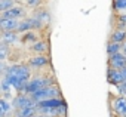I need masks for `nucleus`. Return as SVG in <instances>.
Here are the masks:
<instances>
[{"mask_svg": "<svg viewBox=\"0 0 126 117\" xmlns=\"http://www.w3.org/2000/svg\"><path fill=\"white\" fill-rule=\"evenodd\" d=\"M33 71L31 68L27 65V64H22V62H15V64H11L6 67V71L3 74V77H8V79H16V80H21L24 83H28L31 79H33Z\"/></svg>", "mask_w": 126, "mask_h": 117, "instance_id": "f257e3e1", "label": "nucleus"}, {"mask_svg": "<svg viewBox=\"0 0 126 117\" xmlns=\"http://www.w3.org/2000/svg\"><path fill=\"white\" fill-rule=\"evenodd\" d=\"M56 82H55V77H52V76H45V74H36V76H33V79L27 83V86H25V90H24V93H27V95H34L36 92H39V90H42V89H45V88H47V86H52V85H55Z\"/></svg>", "mask_w": 126, "mask_h": 117, "instance_id": "f03ea898", "label": "nucleus"}, {"mask_svg": "<svg viewBox=\"0 0 126 117\" xmlns=\"http://www.w3.org/2000/svg\"><path fill=\"white\" fill-rule=\"evenodd\" d=\"M53 98H62V92H61V88L55 83L52 86H47L39 92H36L34 95H31V99L39 104L42 101H46V99H53Z\"/></svg>", "mask_w": 126, "mask_h": 117, "instance_id": "7ed1b4c3", "label": "nucleus"}, {"mask_svg": "<svg viewBox=\"0 0 126 117\" xmlns=\"http://www.w3.org/2000/svg\"><path fill=\"white\" fill-rule=\"evenodd\" d=\"M27 65L31 71H42L43 68L50 65V56L49 55H34L27 59Z\"/></svg>", "mask_w": 126, "mask_h": 117, "instance_id": "20e7f679", "label": "nucleus"}, {"mask_svg": "<svg viewBox=\"0 0 126 117\" xmlns=\"http://www.w3.org/2000/svg\"><path fill=\"white\" fill-rule=\"evenodd\" d=\"M11 104H12V108H14L15 111H18V110H24V108L33 107V105H37V104L31 99V96L27 95V93H16V95L12 98Z\"/></svg>", "mask_w": 126, "mask_h": 117, "instance_id": "39448f33", "label": "nucleus"}, {"mask_svg": "<svg viewBox=\"0 0 126 117\" xmlns=\"http://www.w3.org/2000/svg\"><path fill=\"white\" fill-rule=\"evenodd\" d=\"M0 16L6 18V19H24V18H27V9L22 5V2H18L12 9H9L8 12L2 14Z\"/></svg>", "mask_w": 126, "mask_h": 117, "instance_id": "423d86ee", "label": "nucleus"}, {"mask_svg": "<svg viewBox=\"0 0 126 117\" xmlns=\"http://www.w3.org/2000/svg\"><path fill=\"white\" fill-rule=\"evenodd\" d=\"M108 67L119 70V71L125 70L126 68V55H123L120 52V53H116L113 56H108Z\"/></svg>", "mask_w": 126, "mask_h": 117, "instance_id": "0eeeda50", "label": "nucleus"}, {"mask_svg": "<svg viewBox=\"0 0 126 117\" xmlns=\"http://www.w3.org/2000/svg\"><path fill=\"white\" fill-rule=\"evenodd\" d=\"M111 108L117 116L125 117L126 116V96L119 95V96L111 98Z\"/></svg>", "mask_w": 126, "mask_h": 117, "instance_id": "6e6552de", "label": "nucleus"}, {"mask_svg": "<svg viewBox=\"0 0 126 117\" xmlns=\"http://www.w3.org/2000/svg\"><path fill=\"white\" fill-rule=\"evenodd\" d=\"M19 42H21V37L15 31H5V33L0 34V43H3V44H6L9 47L16 46Z\"/></svg>", "mask_w": 126, "mask_h": 117, "instance_id": "1a4fd4ad", "label": "nucleus"}, {"mask_svg": "<svg viewBox=\"0 0 126 117\" xmlns=\"http://www.w3.org/2000/svg\"><path fill=\"white\" fill-rule=\"evenodd\" d=\"M62 105H67V101L64 98H53V99H46L37 104L39 110H50V108H58Z\"/></svg>", "mask_w": 126, "mask_h": 117, "instance_id": "9d476101", "label": "nucleus"}, {"mask_svg": "<svg viewBox=\"0 0 126 117\" xmlns=\"http://www.w3.org/2000/svg\"><path fill=\"white\" fill-rule=\"evenodd\" d=\"M28 49L31 52H34L36 55H47L50 47H49V42L47 40H37L31 46H28Z\"/></svg>", "mask_w": 126, "mask_h": 117, "instance_id": "9b49d317", "label": "nucleus"}, {"mask_svg": "<svg viewBox=\"0 0 126 117\" xmlns=\"http://www.w3.org/2000/svg\"><path fill=\"white\" fill-rule=\"evenodd\" d=\"M107 80L113 86H119V85H122L125 82L123 80V76H122V71L114 70V68H110V67L107 68Z\"/></svg>", "mask_w": 126, "mask_h": 117, "instance_id": "f8f14e48", "label": "nucleus"}, {"mask_svg": "<svg viewBox=\"0 0 126 117\" xmlns=\"http://www.w3.org/2000/svg\"><path fill=\"white\" fill-rule=\"evenodd\" d=\"M19 24V19H6L0 16V31L5 33V31H16Z\"/></svg>", "mask_w": 126, "mask_h": 117, "instance_id": "ddd939ff", "label": "nucleus"}, {"mask_svg": "<svg viewBox=\"0 0 126 117\" xmlns=\"http://www.w3.org/2000/svg\"><path fill=\"white\" fill-rule=\"evenodd\" d=\"M110 42L123 44L126 42V30H117V28H114L111 31V34H110Z\"/></svg>", "mask_w": 126, "mask_h": 117, "instance_id": "4468645a", "label": "nucleus"}, {"mask_svg": "<svg viewBox=\"0 0 126 117\" xmlns=\"http://www.w3.org/2000/svg\"><path fill=\"white\" fill-rule=\"evenodd\" d=\"M28 31H33V27H31V22H30V16L24 18V19H19V24H18V28L15 33H18L19 36L28 33Z\"/></svg>", "mask_w": 126, "mask_h": 117, "instance_id": "2eb2a0df", "label": "nucleus"}, {"mask_svg": "<svg viewBox=\"0 0 126 117\" xmlns=\"http://www.w3.org/2000/svg\"><path fill=\"white\" fill-rule=\"evenodd\" d=\"M12 104L11 101H6L5 98L0 96V117H8L12 114Z\"/></svg>", "mask_w": 126, "mask_h": 117, "instance_id": "dca6fc26", "label": "nucleus"}, {"mask_svg": "<svg viewBox=\"0 0 126 117\" xmlns=\"http://www.w3.org/2000/svg\"><path fill=\"white\" fill-rule=\"evenodd\" d=\"M39 40V34L36 33V31H28V33H25V34H22L21 36V43H36Z\"/></svg>", "mask_w": 126, "mask_h": 117, "instance_id": "f3484780", "label": "nucleus"}, {"mask_svg": "<svg viewBox=\"0 0 126 117\" xmlns=\"http://www.w3.org/2000/svg\"><path fill=\"white\" fill-rule=\"evenodd\" d=\"M11 53H12V47L0 43V62H5L6 59L11 58Z\"/></svg>", "mask_w": 126, "mask_h": 117, "instance_id": "a211bd4d", "label": "nucleus"}, {"mask_svg": "<svg viewBox=\"0 0 126 117\" xmlns=\"http://www.w3.org/2000/svg\"><path fill=\"white\" fill-rule=\"evenodd\" d=\"M111 8H113L114 12H117V15L125 14V11H126V0H114V2L111 3Z\"/></svg>", "mask_w": 126, "mask_h": 117, "instance_id": "6ab92c4d", "label": "nucleus"}, {"mask_svg": "<svg viewBox=\"0 0 126 117\" xmlns=\"http://www.w3.org/2000/svg\"><path fill=\"white\" fill-rule=\"evenodd\" d=\"M105 49H107V55H108V56H113V55L122 52V44H119V43H113V42H108Z\"/></svg>", "mask_w": 126, "mask_h": 117, "instance_id": "aec40b11", "label": "nucleus"}, {"mask_svg": "<svg viewBox=\"0 0 126 117\" xmlns=\"http://www.w3.org/2000/svg\"><path fill=\"white\" fill-rule=\"evenodd\" d=\"M18 2H15V0H0V15L8 12L9 9H12Z\"/></svg>", "mask_w": 126, "mask_h": 117, "instance_id": "412c9836", "label": "nucleus"}, {"mask_svg": "<svg viewBox=\"0 0 126 117\" xmlns=\"http://www.w3.org/2000/svg\"><path fill=\"white\" fill-rule=\"evenodd\" d=\"M22 5L25 6V9L28 11V9H31V11H37V9H40V6L43 5L40 0H27V2H22Z\"/></svg>", "mask_w": 126, "mask_h": 117, "instance_id": "4be33fe9", "label": "nucleus"}, {"mask_svg": "<svg viewBox=\"0 0 126 117\" xmlns=\"http://www.w3.org/2000/svg\"><path fill=\"white\" fill-rule=\"evenodd\" d=\"M30 22H31V27H33V31H39V30H42L43 27H45V24L39 19V18H36L34 15H31L30 16Z\"/></svg>", "mask_w": 126, "mask_h": 117, "instance_id": "5701e85b", "label": "nucleus"}, {"mask_svg": "<svg viewBox=\"0 0 126 117\" xmlns=\"http://www.w3.org/2000/svg\"><path fill=\"white\" fill-rule=\"evenodd\" d=\"M116 88H117L120 96H126V82H123L122 85H119V86H116Z\"/></svg>", "mask_w": 126, "mask_h": 117, "instance_id": "b1692460", "label": "nucleus"}, {"mask_svg": "<svg viewBox=\"0 0 126 117\" xmlns=\"http://www.w3.org/2000/svg\"><path fill=\"white\" fill-rule=\"evenodd\" d=\"M116 28H117V30H126V24L117 21V22H116Z\"/></svg>", "mask_w": 126, "mask_h": 117, "instance_id": "393cba45", "label": "nucleus"}, {"mask_svg": "<svg viewBox=\"0 0 126 117\" xmlns=\"http://www.w3.org/2000/svg\"><path fill=\"white\" fill-rule=\"evenodd\" d=\"M117 21L126 24V14H120V15H117Z\"/></svg>", "mask_w": 126, "mask_h": 117, "instance_id": "a878e982", "label": "nucleus"}, {"mask_svg": "<svg viewBox=\"0 0 126 117\" xmlns=\"http://www.w3.org/2000/svg\"><path fill=\"white\" fill-rule=\"evenodd\" d=\"M122 53H123V55H126V42L122 44Z\"/></svg>", "mask_w": 126, "mask_h": 117, "instance_id": "bb28decb", "label": "nucleus"}, {"mask_svg": "<svg viewBox=\"0 0 126 117\" xmlns=\"http://www.w3.org/2000/svg\"><path fill=\"white\" fill-rule=\"evenodd\" d=\"M122 76H123V80L126 82V68H125V70H122Z\"/></svg>", "mask_w": 126, "mask_h": 117, "instance_id": "cd10ccee", "label": "nucleus"}, {"mask_svg": "<svg viewBox=\"0 0 126 117\" xmlns=\"http://www.w3.org/2000/svg\"><path fill=\"white\" fill-rule=\"evenodd\" d=\"M0 93H2V80H0Z\"/></svg>", "mask_w": 126, "mask_h": 117, "instance_id": "c85d7f7f", "label": "nucleus"}, {"mask_svg": "<svg viewBox=\"0 0 126 117\" xmlns=\"http://www.w3.org/2000/svg\"><path fill=\"white\" fill-rule=\"evenodd\" d=\"M34 117H45V116H42V114H37V116H34Z\"/></svg>", "mask_w": 126, "mask_h": 117, "instance_id": "c756f323", "label": "nucleus"}, {"mask_svg": "<svg viewBox=\"0 0 126 117\" xmlns=\"http://www.w3.org/2000/svg\"><path fill=\"white\" fill-rule=\"evenodd\" d=\"M125 117H126V116H125Z\"/></svg>", "mask_w": 126, "mask_h": 117, "instance_id": "7c9ffc66", "label": "nucleus"}]
</instances>
